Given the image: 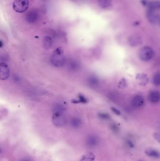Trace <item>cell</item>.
Returning a JSON list of instances; mask_svg holds the SVG:
<instances>
[{"mask_svg": "<svg viewBox=\"0 0 160 161\" xmlns=\"http://www.w3.org/2000/svg\"><path fill=\"white\" fill-rule=\"evenodd\" d=\"M160 3L159 1H152L148 4V9L151 10H159L160 9Z\"/></svg>", "mask_w": 160, "mask_h": 161, "instance_id": "cell-16", "label": "cell"}, {"mask_svg": "<svg viewBox=\"0 0 160 161\" xmlns=\"http://www.w3.org/2000/svg\"><path fill=\"white\" fill-rule=\"evenodd\" d=\"M78 98H79L78 101H79V102H81V103H86L88 102V100H87V99H86L84 96H83V95H79Z\"/></svg>", "mask_w": 160, "mask_h": 161, "instance_id": "cell-25", "label": "cell"}, {"mask_svg": "<svg viewBox=\"0 0 160 161\" xmlns=\"http://www.w3.org/2000/svg\"><path fill=\"white\" fill-rule=\"evenodd\" d=\"M145 103V100L143 96L141 95H136L134 97L132 100L133 106L137 108L142 107Z\"/></svg>", "mask_w": 160, "mask_h": 161, "instance_id": "cell-9", "label": "cell"}, {"mask_svg": "<svg viewBox=\"0 0 160 161\" xmlns=\"http://www.w3.org/2000/svg\"><path fill=\"white\" fill-rule=\"evenodd\" d=\"M52 38L49 36H46L44 40V46L46 49L50 48L52 46Z\"/></svg>", "mask_w": 160, "mask_h": 161, "instance_id": "cell-20", "label": "cell"}, {"mask_svg": "<svg viewBox=\"0 0 160 161\" xmlns=\"http://www.w3.org/2000/svg\"><path fill=\"white\" fill-rule=\"evenodd\" d=\"M98 115L100 119L103 120H108L110 118V115L107 114L101 113H100Z\"/></svg>", "mask_w": 160, "mask_h": 161, "instance_id": "cell-24", "label": "cell"}, {"mask_svg": "<svg viewBox=\"0 0 160 161\" xmlns=\"http://www.w3.org/2000/svg\"><path fill=\"white\" fill-rule=\"evenodd\" d=\"M141 3L143 5H146L147 4V1H146V0H142Z\"/></svg>", "mask_w": 160, "mask_h": 161, "instance_id": "cell-30", "label": "cell"}, {"mask_svg": "<svg viewBox=\"0 0 160 161\" xmlns=\"http://www.w3.org/2000/svg\"><path fill=\"white\" fill-rule=\"evenodd\" d=\"M28 6V0H15L13 3L14 9L18 13H23L26 11Z\"/></svg>", "mask_w": 160, "mask_h": 161, "instance_id": "cell-2", "label": "cell"}, {"mask_svg": "<svg viewBox=\"0 0 160 161\" xmlns=\"http://www.w3.org/2000/svg\"><path fill=\"white\" fill-rule=\"evenodd\" d=\"M155 137L156 140H158V141H159V140H160V134H159V133H156L155 134Z\"/></svg>", "mask_w": 160, "mask_h": 161, "instance_id": "cell-29", "label": "cell"}, {"mask_svg": "<svg viewBox=\"0 0 160 161\" xmlns=\"http://www.w3.org/2000/svg\"><path fill=\"white\" fill-rule=\"evenodd\" d=\"M112 0H98L99 4L102 8H108L111 3Z\"/></svg>", "mask_w": 160, "mask_h": 161, "instance_id": "cell-18", "label": "cell"}, {"mask_svg": "<svg viewBox=\"0 0 160 161\" xmlns=\"http://www.w3.org/2000/svg\"><path fill=\"white\" fill-rule=\"evenodd\" d=\"M159 10L148 9L147 13V18L150 23L153 24H157L160 22Z\"/></svg>", "mask_w": 160, "mask_h": 161, "instance_id": "cell-5", "label": "cell"}, {"mask_svg": "<svg viewBox=\"0 0 160 161\" xmlns=\"http://www.w3.org/2000/svg\"><path fill=\"white\" fill-rule=\"evenodd\" d=\"M23 161H29V160H23Z\"/></svg>", "mask_w": 160, "mask_h": 161, "instance_id": "cell-32", "label": "cell"}, {"mask_svg": "<svg viewBox=\"0 0 160 161\" xmlns=\"http://www.w3.org/2000/svg\"><path fill=\"white\" fill-rule=\"evenodd\" d=\"M1 149H0V153H1Z\"/></svg>", "mask_w": 160, "mask_h": 161, "instance_id": "cell-33", "label": "cell"}, {"mask_svg": "<svg viewBox=\"0 0 160 161\" xmlns=\"http://www.w3.org/2000/svg\"><path fill=\"white\" fill-rule=\"evenodd\" d=\"M81 123L82 122L81 120L78 117H74L71 121V126L75 128L79 127L81 126Z\"/></svg>", "mask_w": 160, "mask_h": 161, "instance_id": "cell-19", "label": "cell"}, {"mask_svg": "<svg viewBox=\"0 0 160 161\" xmlns=\"http://www.w3.org/2000/svg\"><path fill=\"white\" fill-rule=\"evenodd\" d=\"M136 79L141 85H146L149 82V78L145 73H140L136 76Z\"/></svg>", "mask_w": 160, "mask_h": 161, "instance_id": "cell-11", "label": "cell"}, {"mask_svg": "<svg viewBox=\"0 0 160 161\" xmlns=\"http://www.w3.org/2000/svg\"><path fill=\"white\" fill-rule=\"evenodd\" d=\"M98 79L94 76L90 77L88 79V83L89 85L92 87H96L99 84Z\"/></svg>", "mask_w": 160, "mask_h": 161, "instance_id": "cell-17", "label": "cell"}, {"mask_svg": "<svg viewBox=\"0 0 160 161\" xmlns=\"http://www.w3.org/2000/svg\"><path fill=\"white\" fill-rule=\"evenodd\" d=\"M3 46V43L1 41H0V48H1Z\"/></svg>", "mask_w": 160, "mask_h": 161, "instance_id": "cell-31", "label": "cell"}, {"mask_svg": "<svg viewBox=\"0 0 160 161\" xmlns=\"http://www.w3.org/2000/svg\"><path fill=\"white\" fill-rule=\"evenodd\" d=\"M153 83L155 85L159 86L160 84V74L156 73L153 78Z\"/></svg>", "mask_w": 160, "mask_h": 161, "instance_id": "cell-23", "label": "cell"}, {"mask_svg": "<svg viewBox=\"0 0 160 161\" xmlns=\"http://www.w3.org/2000/svg\"><path fill=\"white\" fill-rule=\"evenodd\" d=\"M142 43V38L138 35H133L130 37L129 39V44L132 47H136Z\"/></svg>", "mask_w": 160, "mask_h": 161, "instance_id": "cell-7", "label": "cell"}, {"mask_svg": "<svg viewBox=\"0 0 160 161\" xmlns=\"http://www.w3.org/2000/svg\"><path fill=\"white\" fill-rule=\"evenodd\" d=\"M111 109L112 111L115 114L118 115H120V111L119 110H118L117 108H115V107H111Z\"/></svg>", "mask_w": 160, "mask_h": 161, "instance_id": "cell-26", "label": "cell"}, {"mask_svg": "<svg viewBox=\"0 0 160 161\" xmlns=\"http://www.w3.org/2000/svg\"><path fill=\"white\" fill-rule=\"evenodd\" d=\"M111 128L115 132H117L118 131V128L116 125H112Z\"/></svg>", "mask_w": 160, "mask_h": 161, "instance_id": "cell-28", "label": "cell"}, {"mask_svg": "<svg viewBox=\"0 0 160 161\" xmlns=\"http://www.w3.org/2000/svg\"><path fill=\"white\" fill-rule=\"evenodd\" d=\"M128 86L127 81L125 78H122L120 80L118 84V87L120 89H125Z\"/></svg>", "mask_w": 160, "mask_h": 161, "instance_id": "cell-21", "label": "cell"}, {"mask_svg": "<svg viewBox=\"0 0 160 161\" xmlns=\"http://www.w3.org/2000/svg\"><path fill=\"white\" fill-rule=\"evenodd\" d=\"M80 65L77 60H72L70 61L69 64V68L73 72L78 71L80 69Z\"/></svg>", "mask_w": 160, "mask_h": 161, "instance_id": "cell-13", "label": "cell"}, {"mask_svg": "<svg viewBox=\"0 0 160 161\" xmlns=\"http://www.w3.org/2000/svg\"><path fill=\"white\" fill-rule=\"evenodd\" d=\"M52 121L54 125L58 127L63 126L66 123V118L63 113L54 112Z\"/></svg>", "mask_w": 160, "mask_h": 161, "instance_id": "cell-4", "label": "cell"}, {"mask_svg": "<svg viewBox=\"0 0 160 161\" xmlns=\"http://www.w3.org/2000/svg\"><path fill=\"white\" fill-rule=\"evenodd\" d=\"M160 93L157 91H152L149 93L148 99L151 103L156 104L160 100Z\"/></svg>", "mask_w": 160, "mask_h": 161, "instance_id": "cell-10", "label": "cell"}, {"mask_svg": "<svg viewBox=\"0 0 160 161\" xmlns=\"http://www.w3.org/2000/svg\"><path fill=\"white\" fill-rule=\"evenodd\" d=\"M38 18V14L35 11H31L29 12L27 15V20L29 23H32L37 21Z\"/></svg>", "mask_w": 160, "mask_h": 161, "instance_id": "cell-12", "label": "cell"}, {"mask_svg": "<svg viewBox=\"0 0 160 161\" xmlns=\"http://www.w3.org/2000/svg\"><path fill=\"white\" fill-rule=\"evenodd\" d=\"M51 60L52 64L56 67H61L64 65L65 62V57L60 48L56 49L52 55Z\"/></svg>", "mask_w": 160, "mask_h": 161, "instance_id": "cell-1", "label": "cell"}, {"mask_svg": "<svg viewBox=\"0 0 160 161\" xmlns=\"http://www.w3.org/2000/svg\"><path fill=\"white\" fill-rule=\"evenodd\" d=\"M99 143V140L96 136H89L86 140V144L89 148H95L98 146Z\"/></svg>", "mask_w": 160, "mask_h": 161, "instance_id": "cell-8", "label": "cell"}, {"mask_svg": "<svg viewBox=\"0 0 160 161\" xmlns=\"http://www.w3.org/2000/svg\"><path fill=\"white\" fill-rule=\"evenodd\" d=\"M65 107L61 104H57L54 107V112L63 113L65 110Z\"/></svg>", "mask_w": 160, "mask_h": 161, "instance_id": "cell-22", "label": "cell"}, {"mask_svg": "<svg viewBox=\"0 0 160 161\" xmlns=\"http://www.w3.org/2000/svg\"><path fill=\"white\" fill-rule=\"evenodd\" d=\"M126 143L128 146V147H130V148H133L134 147V145L133 143V142H132L131 140H128L127 141Z\"/></svg>", "mask_w": 160, "mask_h": 161, "instance_id": "cell-27", "label": "cell"}, {"mask_svg": "<svg viewBox=\"0 0 160 161\" xmlns=\"http://www.w3.org/2000/svg\"><path fill=\"white\" fill-rule=\"evenodd\" d=\"M146 155L150 157H155V158H159L160 156L159 152L155 149L151 148H148L145 150Z\"/></svg>", "mask_w": 160, "mask_h": 161, "instance_id": "cell-15", "label": "cell"}, {"mask_svg": "<svg viewBox=\"0 0 160 161\" xmlns=\"http://www.w3.org/2000/svg\"><path fill=\"white\" fill-rule=\"evenodd\" d=\"M9 76V69L8 66L5 63H0V80L7 79Z\"/></svg>", "mask_w": 160, "mask_h": 161, "instance_id": "cell-6", "label": "cell"}, {"mask_svg": "<svg viewBox=\"0 0 160 161\" xmlns=\"http://www.w3.org/2000/svg\"><path fill=\"white\" fill-rule=\"evenodd\" d=\"M154 55L153 49L149 46H145L140 49L139 52L140 58L143 61L150 60Z\"/></svg>", "mask_w": 160, "mask_h": 161, "instance_id": "cell-3", "label": "cell"}, {"mask_svg": "<svg viewBox=\"0 0 160 161\" xmlns=\"http://www.w3.org/2000/svg\"><path fill=\"white\" fill-rule=\"evenodd\" d=\"M94 154L92 152H87L82 156L80 161H94Z\"/></svg>", "mask_w": 160, "mask_h": 161, "instance_id": "cell-14", "label": "cell"}]
</instances>
